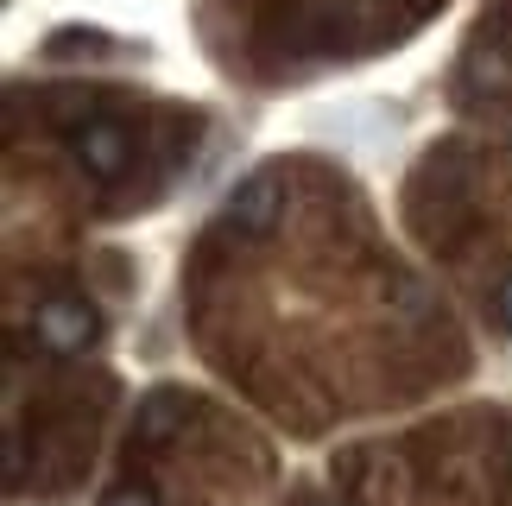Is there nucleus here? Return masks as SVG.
<instances>
[{"label":"nucleus","mask_w":512,"mask_h":506,"mask_svg":"<svg viewBox=\"0 0 512 506\" xmlns=\"http://www.w3.org/2000/svg\"><path fill=\"white\" fill-rule=\"evenodd\" d=\"M494 323L512 336V279H500V291H494Z\"/></svg>","instance_id":"obj_5"},{"label":"nucleus","mask_w":512,"mask_h":506,"mask_svg":"<svg viewBox=\"0 0 512 506\" xmlns=\"http://www.w3.org/2000/svg\"><path fill=\"white\" fill-rule=\"evenodd\" d=\"M102 506H159L146 488H114V494H102Z\"/></svg>","instance_id":"obj_6"},{"label":"nucleus","mask_w":512,"mask_h":506,"mask_svg":"<svg viewBox=\"0 0 512 506\" xmlns=\"http://www.w3.org/2000/svg\"><path fill=\"white\" fill-rule=\"evenodd\" d=\"M272 222H279V178H272V171H253V178L234 184V197H228V228L266 235Z\"/></svg>","instance_id":"obj_3"},{"label":"nucleus","mask_w":512,"mask_h":506,"mask_svg":"<svg viewBox=\"0 0 512 506\" xmlns=\"http://www.w3.org/2000/svg\"><path fill=\"white\" fill-rule=\"evenodd\" d=\"M95 336V310L83 298H51V304H38V317H32V342L45 348V355H76Z\"/></svg>","instance_id":"obj_1"},{"label":"nucleus","mask_w":512,"mask_h":506,"mask_svg":"<svg viewBox=\"0 0 512 506\" xmlns=\"http://www.w3.org/2000/svg\"><path fill=\"white\" fill-rule=\"evenodd\" d=\"M171 424H177V405H171V399H146L140 424H133V443H165Z\"/></svg>","instance_id":"obj_4"},{"label":"nucleus","mask_w":512,"mask_h":506,"mask_svg":"<svg viewBox=\"0 0 512 506\" xmlns=\"http://www.w3.org/2000/svg\"><path fill=\"white\" fill-rule=\"evenodd\" d=\"M76 159H83L89 178L114 184V178L127 171V159H133L127 127H114V121H89V127H76Z\"/></svg>","instance_id":"obj_2"}]
</instances>
